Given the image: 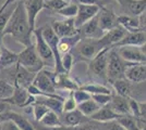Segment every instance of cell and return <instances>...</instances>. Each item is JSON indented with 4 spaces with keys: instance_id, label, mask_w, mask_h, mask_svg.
Here are the masks:
<instances>
[{
    "instance_id": "9a60e30c",
    "label": "cell",
    "mask_w": 146,
    "mask_h": 130,
    "mask_svg": "<svg viewBox=\"0 0 146 130\" xmlns=\"http://www.w3.org/2000/svg\"><path fill=\"white\" fill-rule=\"evenodd\" d=\"M50 27L59 39L66 37H72V36L78 34V29L74 26V20L73 19H66L63 21H52Z\"/></svg>"
},
{
    "instance_id": "ee69618b",
    "label": "cell",
    "mask_w": 146,
    "mask_h": 130,
    "mask_svg": "<svg viewBox=\"0 0 146 130\" xmlns=\"http://www.w3.org/2000/svg\"><path fill=\"white\" fill-rule=\"evenodd\" d=\"M74 3L76 5H84V6H98L102 7L104 6L102 0H73Z\"/></svg>"
},
{
    "instance_id": "8d00e7d4",
    "label": "cell",
    "mask_w": 146,
    "mask_h": 130,
    "mask_svg": "<svg viewBox=\"0 0 146 130\" xmlns=\"http://www.w3.org/2000/svg\"><path fill=\"white\" fill-rule=\"evenodd\" d=\"M31 110L33 112L34 120L36 123H39L40 119L49 112V110L46 106H44L43 104H39V103H34L33 105H31Z\"/></svg>"
},
{
    "instance_id": "52a82bcc",
    "label": "cell",
    "mask_w": 146,
    "mask_h": 130,
    "mask_svg": "<svg viewBox=\"0 0 146 130\" xmlns=\"http://www.w3.org/2000/svg\"><path fill=\"white\" fill-rule=\"evenodd\" d=\"M110 48L103 49L97 56L88 63L87 73L92 77H96L98 79H105L107 80V63H108V52Z\"/></svg>"
},
{
    "instance_id": "1f68e13d",
    "label": "cell",
    "mask_w": 146,
    "mask_h": 130,
    "mask_svg": "<svg viewBox=\"0 0 146 130\" xmlns=\"http://www.w3.org/2000/svg\"><path fill=\"white\" fill-rule=\"evenodd\" d=\"M81 90H84L90 94H111V90L108 87L100 85V84H86L79 88Z\"/></svg>"
},
{
    "instance_id": "9c48e42d",
    "label": "cell",
    "mask_w": 146,
    "mask_h": 130,
    "mask_svg": "<svg viewBox=\"0 0 146 130\" xmlns=\"http://www.w3.org/2000/svg\"><path fill=\"white\" fill-rule=\"evenodd\" d=\"M146 44L142 47H131L124 46L120 48H116L119 56L127 63H145L146 62Z\"/></svg>"
},
{
    "instance_id": "5bb4252c",
    "label": "cell",
    "mask_w": 146,
    "mask_h": 130,
    "mask_svg": "<svg viewBox=\"0 0 146 130\" xmlns=\"http://www.w3.org/2000/svg\"><path fill=\"white\" fill-rule=\"evenodd\" d=\"M36 101V98L29 94L27 90L24 88H14L12 95L6 99L5 102L11 104V105H17L19 107H29L33 105Z\"/></svg>"
},
{
    "instance_id": "4dcf8cb0",
    "label": "cell",
    "mask_w": 146,
    "mask_h": 130,
    "mask_svg": "<svg viewBox=\"0 0 146 130\" xmlns=\"http://www.w3.org/2000/svg\"><path fill=\"white\" fill-rule=\"evenodd\" d=\"M38 124L44 126V127H46V128H54V127L62 126L60 122V116L51 111H49L48 113L40 119V122H39Z\"/></svg>"
},
{
    "instance_id": "5b68a950",
    "label": "cell",
    "mask_w": 146,
    "mask_h": 130,
    "mask_svg": "<svg viewBox=\"0 0 146 130\" xmlns=\"http://www.w3.org/2000/svg\"><path fill=\"white\" fill-rule=\"evenodd\" d=\"M127 66V62H124L119 56L116 48H111L108 52V63H107V80L110 84L115 82L118 79L124 78V69Z\"/></svg>"
},
{
    "instance_id": "f1b7e54d",
    "label": "cell",
    "mask_w": 146,
    "mask_h": 130,
    "mask_svg": "<svg viewBox=\"0 0 146 130\" xmlns=\"http://www.w3.org/2000/svg\"><path fill=\"white\" fill-rule=\"evenodd\" d=\"M81 37H80L79 33L76 35H74L72 37H66V38H60L58 41V52L61 56L70 53L72 49L75 47V44L79 42Z\"/></svg>"
},
{
    "instance_id": "484cf974",
    "label": "cell",
    "mask_w": 146,
    "mask_h": 130,
    "mask_svg": "<svg viewBox=\"0 0 146 130\" xmlns=\"http://www.w3.org/2000/svg\"><path fill=\"white\" fill-rule=\"evenodd\" d=\"M119 116L120 115L116 114L107 104L105 106H100V108L95 114H93L88 119L93 120V122H96V123H107L110 120H116Z\"/></svg>"
},
{
    "instance_id": "7402d4cb",
    "label": "cell",
    "mask_w": 146,
    "mask_h": 130,
    "mask_svg": "<svg viewBox=\"0 0 146 130\" xmlns=\"http://www.w3.org/2000/svg\"><path fill=\"white\" fill-rule=\"evenodd\" d=\"M87 120H88V118H86L85 116H83L78 108L72 112L62 113L60 115L61 125H62V126H68V127L80 126V125L85 124Z\"/></svg>"
},
{
    "instance_id": "277c9868",
    "label": "cell",
    "mask_w": 146,
    "mask_h": 130,
    "mask_svg": "<svg viewBox=\"0 0 146 130\" xmlns=\"http://www.w3.org/2000/svg\"><path fill=\"white\" fill-rule=\"evenodd\" d=\"M7 73V80L9 84H11L14 88H24L26 89L33 82V79L36 74L30 73L18 63L11 67L3 69Z\"/></svg>"
},
{
    "instance_id": "7c38bea8",
    "label": "cell",
    "mask_w": 146,
    "mask_h": 130,
    "mask_svg": "<svg viewBox=\"0 0 146 130\" xmlns=\"http://www.w3.org/2000/svg\"><path fill=\"white\" fill-rule=\"evenodd\" d=\"M97 20L98 25H99L100 29L104 31V34L119 25L118 24V15L111 9L105 6H103L99 9L97 13Z\"/></svg>"
},
{
    "instance_id": "e575fe53",
    "label": "cell",
    "mask_w": 146,
    "mask_h": 130,
    "mask_svg": "<svg viewBox=\"0 0 146 130\" xmlns=\"http://www.w3.org/2000/svg\"><path fill=\"white\" fill-rule=\"evenodd\" d=\"M93 125L95 127V130H125L117 120H110V122H107V123L93 122Z\"/></svg>"
},
{
    "instance_id": "d6a6232c",
    "label": "cell",
    "mask_w": 146,
    "mask_h": 130,
    "mask_svg": "<svg viewBox=\"0 0 146 130\" xmlns=\"http://www.w3.org/2000/svg\"><path fill=\"white\" fill-rule=\"evenodd\" d=\"M14 7H15V2L11 3L10 6H8L0 13V43H2V39H3V31L6 28L7 24H8V21L10 19L11 14H12L13 10H14Z\"/></svg>"
},
{
    "instance_id": "74e56055",
    "label": "cell",
    "mask_w": 146,
    "mask_h": 130,
    "mask_svg": "<svg viewBox=\"0 0 146 130\" xmlns=\"http://www.w3.org/2000/svg\"><path fill=\"white\" fill-rule=\"evenodd\" d=\"M57 13H59L60 15L67 18V19H74L76 13H78V5L76 3H68L64 8H62L61 10H59Z\"/></svg>"
},
{
    "instance_id": "ffe728a7",
    "label": "cell",
    "mask_w": 146,
    "mask_h": 130,
    "mask_svg": "<svg viewBox=\"0 0 146 130\" xmlns=\"http://www.w3.org/2000/svg\"><path fill=\"white\" fill-rule=\"evenodd\" d=\"M145 43H146L145 31H135V33H128L113 48H120V47H124V46L142 47Z\"/></svg>"
},
{
    "instance_id": "60d3db41",
    "label": "cell",
    "mask_w": 146,
    "mask_h": 130,
    "mask_svg": "<svg viewBox=\"0 0 146 130\" xmlns=\"http://www.w3.org/2000/svg\"><path fill=\"white\" fill-rule=\"evenodd\" d=\"M73 63H74V60H73L71 52L61 56V65H62V68H63L66 74L70 73V71H71V68L73 66Z\"/></svg>"
},
{
    "instance_id": "ba28073f",
    "label": "cell",
    "mask_w": 146,
    "mask_h": 130,
    "mask_svg": "<svg viewBox=\"0 0 146 130\" xmlns=\"http://www.w3.org/2000/svg\"><path fill=\"white\" fill-rule=\"evenodd\" d=\"M42 34L45 39V41L47 42L48 47L50 48L52 56H54V65H55V73L56 74H66L62 65H61V56L58 52V41L59 38L57 37L54 31L51 29L50 26H46V27H42Z\"/></svg>"
},
{
    "instance_id": "3957f363",
    "label": "cell",
    "mask_w": 146,
    "mask_h": 130,
    "mask_svg": "<svg viewBox=\"0 0 146 130\" xmlns=\"http://www.w3.org/2000/svg\"><path fill=\"white\" fill-rule=\"evenodd\" d=\"M18 64L33 74H37L45 66L33 43L25 47L20 53H18Z\"/></svg>"
},
{
    "instance_id": "7dc6e473",
    "label": "cell",
    "mask_w": 146,
    "mask_h": 130,
    "mask_svg": "<svg viewBox=\"0 0 146 130\" xmlns=\"http://www.w3.org/2000/svg\"><path fill=\"white\" fill-rule=\"evenodd\" d=\"M9 112L3 113V114H0V125L2 124V123H5V122H7V120H9Z\"/></svg>"
},
{
    "instance_id": "4fadbf2b",
    "label": "cell",
    "mask_w": 146,
    "mask_h": 130,
    "mask_svg": "<svg viewBox=\"0 0 146 130\" xmlns=\"http://www.w3.org/2000/svg\"><path fill=\"white\" fill-rule=\"evenodd\" d=\"M23 6L26 13V18L30 26V31L33 34V31L36 28V18L39 12L44 9V0H24Z\"/></svg>"
},
{
    "instance_id": "ac0fdd59",
    "label": "cell",
    "mask_w": 146,
    "mask_h": 130,
    "mask_svg": "<svg viewBox=\"0 0 146 130\" xmlns=\"http://www.w3.org/2000/svg\"><path fill=\"white\" fill-rule=\"evenodd\" d=\"M81 38H90V39H100L103 37L104 31L100 29L98 25L97 15L94 16L88 22H86L84 25H82L78 29Z\"/></svg>"
},
{
    "instance_id": "6da1fadb",
    "label": "cell",
    "mask_w": 146,
    "mask_h": 130,
    "mask_svg": "<svg viewBox=\"0 0 146 130\" xmlns=\"http://www.w3.org/2000/svg\"><path fill=\"white\" fill-rule=\"evenodd\" d=\"M10 35L19 43L27 47L32 43V33L26 18L23 1L15 2V7L3 31V37Z\"/></svg>"
},
{
    "instance_id": "603a6c76",
    "label": "cell",
    "mask_w": 146,
    "mask_h": 130,
    "mask_svg": "<svg viewBox=\"0 0 146 130\" xmlns=\"http://www.w3.org/2000/svg\"><path fill=\"white\" fill-rule=\"evenodd\" d=\"M64 98L62 97H36L35 103H39L46 106L49 111L54 112L60 116L62 114V102Z\"/></svg>"
},
{
    "instance_id": "d590c367",
    "label": "cell",
    "mask_w": 146,
    "mask_h": 130,
    "mask_svg": "<svg viewBox=\"0 0 146 130\" xmlns=\"http://www.w3.org/2000/svg\"><path fill=\"white\" fill-rule=\"evenodd\" d=\"M14 87L5 79H0V101H5L12 95Z\"/></svg>"
},
{
    "instance_id": "83f0119b",
    "label": "cell",
    "mask_w": 146,
    "mask_h": 130,
    "mask_svg": "<svg viewBox=\"0 0 146 130\" xmlns=\"http://www.w3.org/2000/svg\"><path fill=\"white\" fill-rule=\"evenodd\" d=\"M118 24L121 25L128 33H135V31H143L140 29L139 24V16H129L119 14L118 15Z\"/></svg>"
},
{
    "instance_id": "816d5d0a",
    "label": "cell",
    "mask_w": 146,
    "mask_h": 130,
    "mask_svg": "<svg viewBox=\"0 0 146 130\" xmlns=\"http://www.w3.org/2000/svg\"><path fill=\"white\" fill-rule=\"evenodd\" d=\"M116 1H117V2H119V1H120V0H116Z\"/></svg>"
},
{
    "instance_id": "d6986e66",
    "label": "cell",
    "mask_w": 146,
    "mask_h": 130,
    "mask_svg": "<svg viewBox=\"0 0 146 130\" xmlns=\"http://www.w3.org/2000/svg\"><path fill=\"white\" fill-rule=\"evenodd\" d=\"M128 34V31H125V28H123L121 25H118L115 28L106 31L103 35V37L100 38V42L104 46V48H113L117 43L121 40Z\"/></svg>"
},
{
    "instance_id": "7bdbcfd3",
    "label": "cell",
    "mask_w": 146,
    "mask_h": 130,
    "mask_svg": "<svg viewBox=\"0 0 146 130\" xmlns=\"http://www.w3.org/2000/svg\"><path fill=\"white\" fill-rule=\"evenodd\" d=\"M92 100H94L99 106L107 105L110 102L111 99V94H92Z\"/></svg>"
},
{
    "instance_id": "e0dca14e",
    "label": "cell",
    "mask_w": 146,
    "mask_h": 130,
    "mask_svg": "<svg viewBox=\"0 0 146 130\" xmlns=\"http://www.w3.org/2000/svg\"><path fill=\"white\" fill-rule=\"evenodd\" d=\"M100 7L98 6H84V5H78V13L74 18V26L76 29H79L82 25L88 22L94 16L97 15Z\"/></svg>"
},
{
    "instance_id": "d4e9b609",
    "label": "cell",
    "mask_w": 146,
    "mask_h": 130,
    "mask_svg": "<svg viewBox=\"0 0 146 130\" xmlns=\"http://www.w3.org/2000/svg\"><path fill=\"white\" fill-rule=\"evenodd\" d=\"M1 53H0V71H3L15 65L18 63V53L9 50L5 44L2 43L0 46Z\"/></svg>"
},
{
    "instance_id": "30bf717a",
    "label": "cell",
    "mask_w": 146,
    "mask_h": 130,
    "mask_svg": "<svg viewBox=\"0 0 146 130\" xmlns=\"http://www.w3.org/2000/svg\"><path fill=\"white\" fill-rule=\"evenodd\" d=\"M33 35L35 37V49L38 53L39 57L42 59L45 65H54V56L47 42L45 41L42 34V28H35L33 31Z\"/></svg>"
},
{
    "instance_id": "4316f807",
    "label": "cell",
    "mask_w": 146,
    "mask_h": 130,
    "mask_svg": "<svg viewBox=\"0 0 146 130\" xmlns=\"http://www.w3.org/2000/svg\"><path fill=\"white\" fill-rule=\"evenodd\" d=\"M54 82H55L56 89H60V90H68L70 91H74L78 90L80 86L72 80L68 74H56L55 73V78H54Z\"/></svg>"
},
{
    "instance_id": "f35d334b",
    "label": "cell",
    "mask_w": 146,
    "mask_h": 130,
    "mask_svg": "<svg viewBox=\"0 0 146 130\" xmlns=\"http://www.w3.org/2000/svg\"><path fill=\"white\" fill-rule=\"evenodd\" d=\"M68 5L64 0H44V9H49L55 12H58L62 8Z\"/></svg>"
},
{
    "instance_id": "8992f818",
    "label": "cell",
    "mask_w": 146,
    "mask_h": 130,
    "mask_svg": "<svg viewBox=\"0 0 146 130\" xmlns=\"http://www.w3.org/2000/svg\"><path fill=\"white\" fill-rule=\"evenodd\" d=\"M54 78L55 72H50L43 68L35 75L32 84L42 91L43 97H60L59 94H57Z\"/></svg>"
},
{
    "instance_id": "ab89813d",
    "label": "cell",
    "mask_w": 146,
    "mask_h": 130,
    "mask_svg": "<svg viewBox=\"0 0 146 130\" xmlns=\"http://www.w3.org/2000/svg\"><path fill=\"white\" fill-rule=\"evenodd\" d=\"M76 106H78V104H76L75 100L73 99L72 91H70L68 98H66L62 102V113L74 111V110H76Z\"/></svg>"
},
{
    "instance_id": "836d02e7",
    "label": "cell",
    "mask_w": 146,
    "mask_h": 130,
    "mask_svg": "<svg viewBox=\"0 0 146 130\" xmlns=\"http://www.w3.org/2000/svg\"><path fill=\"white\" fill-rule=\"evenodd\" d=\"M116 120L125 130H140L135 123V119L131 115H120Z\"/></svg>"
},
{
    "instance_id": "44dd1931",
    "label": "cell",
    "mask_w": 146,
    "mask_h": 130,
    "mask_svg": "<svg viewBox=\"0 0 146 130\" xmlns=\"http://www.w3.org/2000/svg\"><path fill=\"white\" fill-rule=\"evenodd\" d=\"M108 106L118 115H130L128 98L121 97L115 92L111 93V99Z\"/></svg>"
},
{
    "instance_id": "2e32d148",
    "label": "cell",
    "mask_w": 146,
    "mask_h": 130,
    "mask_svg": "<svg viewBox=\"0 0 146 130\" xmlns=\"http://www.w3.org/2000/svg\"><path fill=\"white\" fill-rule=\"evenodd\" d=\"M121 13L129 16H140L145 13L146 0H120Z\"/></svg>"
},
{
    "instance_id": "f6af8a7d",
    "label": "cell",
    "mask_w": 146,
    "mask_h": 130,
    "mask_svg": "<svg viewBox=\"0 0 146 130\" xmlns=\"http://www.w3.org/2000/svg\"><path fill=\"white\" fill-rule=\"evenodd\" d=\"M1 129L2 130H21L17 125L13 123L12 120H7L1 124Z\"/></svg>"
},
{
    "instance_id": "b9f144b4",
    "label": "cell",
    "mask_w": 146,
    "mask_h": 130,
    "mask_svg": "<svg viewBox=\"0 0 146 130\" xmlns=\"http://www.w3.org/2000/svg\"><path fill=\"white\" fill-rule=\"evenodd\" d=\"M72 95L73 99L75 100V102H76V104H81V103H83V102H85V101H87V100H90L92 98L90 93L84 91V90H81V89L72 91Z\"/></svg>"
},
{
    "instance_id": "cb8c5ba5",
    "label": "cell",
    "mask_w": 146,
    "mask_h": 130,
    "mask_svg": "<svg viewBox=\"0 0 146 130\" xmlns=\"http://www.w3.org/2000/svg\"><path fill=\"white\" fill-rule=\"evenodd\" d=\"M111 85L116 91L115 93L121 95V97H124V98L134 99V90H135V87L137 84H132L127 79L122 78V79H118L115 82H112Z\"/></svg>"
},
{
    "instance_id": "7a4b0ae2",
    "label": "cell",
    "mask_w": 146,
    "mask_h": 130,
    "mask_svg": "<svg viewBox=\"0 0 146 130\" xmlns=\"http://www.w3.org/2000/svg\"><path fill=\"white\" fill-rule=\"evenodd\" d=\"M104 46L99 39H90V38H81L80 41L71 51L73 60L80 59L83 61H91L102 51Z\"/></svg>"
},
{
    "instance_id": "681fc988",
    "label": "cell",
    "mask_w": 146,
    "mask_h": 130,
    "mask_svg": "<svg viewBox=\"0 0 146 130\" xmlns=\"http://www.w3.org/2000/svg\"><path fill=\"white\" fill-rule=\"evenodd\" d=\"M64 1H66V2H68V3H69V1H70V0H64Z\"/></svg>"
},
{
    "instance_id": "bcb514c9",
    "label": "cell",
    "mask_w": 146,
    "mask_h": 130,
    "mask_svg": "<svg viewBox=\"0 0 146 130\" xmlns=\"http://www.w3.org/2000/svg\"><path fill=\"white\" fill-rule=\"evenodd\" d=\"M12 105L7 103L5 101H0V114H3V113H7L9 111H12Z\"/></svg>"
},
{
    "instance_id": "c3c4849f",
    "label": "cell",
    "mask_w": 146,
    "mask_h": 130,
    "mask_svg": "<svg viewBox=\"0 0 146 130\" xmlns=\"http://www.w3.org/2000/svg\"><path fill=\"white\" fill-rule=\"evenodd\" d=\"M18 1H24V0H13V2H18Z\"/></svg>"
},
{
    "instance_id": "8fae6325",
    "label": "cell",
    "mask_w": 146,
    "mask_h": 130,
    "mask_svg": "<svg viewBox=\"0 0 146 130\" xmlns=\"http://www.w3.org/2000/svg\"><path fill=\"white\" fill-rule=\"evenodd\" d=\"M124 79L132 84H142L146 80V65L145 63H127L123 74Z\"/></svg>"
},
{
    "instance_id": "f907efd6",
    "label": "cell",
    "mask_w": 146,
    "mask_h": 130,
    "mask_svg": "<svg viewBox=\"0 0 146 130\" xmlns=\"http://www.w3.org/2000/svg\"><path fill=\"white\" fill-rule=\"evenodd\" d=\"M1 44H2V43H0V46H1ZM0 53H1V49H0Z\"/></svg>"
},
{
    "instance_id": "f546056e",
    "label": "cell",
    "mask_w": 146,
    "mask_h": 130,
    "mask_svg": "<svg viewBox=\"0 0 146 130\" xmlns=\"http://www.w3.org/2000/svg\"><path fill=\"white\" fill-rule=\"evenodd\" d=\"M76 108L81 112V114H82L83 116H85L86 118H90L93 114H95V113L100 108V106L98 105L94 100H92V98H91V99L85 101V102H83V103H81V104H78Z\"/></svg>"
},
{
    "instance_id": "f5cc1de1",
    "label": "cell",
    "mask_w": 146,
    "mask_h": 130,
    "mask_svg": "<svg viewBox=\"0 0 146 130\" xmlns=\"http://www.w3.org/2000/svg\"><path fill=\"white\" fill-rule=\"evenodd\" d=\"M0 130H2V129H1V125H0Z\"/></svg>"
}]
</instances>
